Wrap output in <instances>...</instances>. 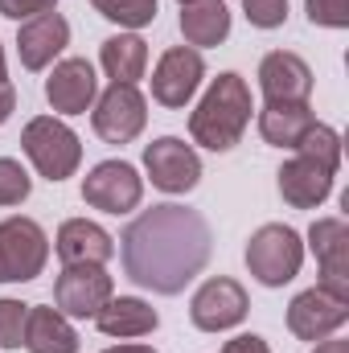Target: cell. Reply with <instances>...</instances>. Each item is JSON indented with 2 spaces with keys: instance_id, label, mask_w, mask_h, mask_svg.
Here are the masks:
<instances>
[{
  "instance_id": "25",
  "label": "cell",
  "mask_w": 349,
  "mask_h": 353,
  "mask_svg": "<svg viewBox=\"0 0 349 353\" xmlns=\"http://www.w3.org/2000/svg\"><path fill=\"white\" fill-rule=\"evenodd\" d=\"M25 321H29V304L21 300H0V350H21L25 341Z\"/></svg>"
},
{
  "instance_id": "12",
  "label": "cell",
  "mask_w": 349,
  "mask_h": 353,
  "mask_svg": "<svg viewBox=\"0 0 349 353\" xmlns=\"http://www.w3.org/2000/svg\"><path fill=\"white\" fill-rule=\"evenodd\" d=\"M144 169L152 176V185L161 193H189L197 181H201V161L197 152L177 140V136H161L144 148Z\"/></svg>"
},
{
  "instance_id": "15",
  "label": "cell",
  "mask_w": 349,
  "mask_h": 353,
  "mask_svg": "<svg viewBox=\"0 0 349 353\" xmlns=\"http://www.w3.org/2000/svg\"><path fill=\"white\" fill-rule=\"evenodd\" d=\"M46 99L54 111L62 115H87L99 99V79H94V66L87 58H66L54 66V74L46 79Z\"/></svg>"
},
{
  "instance_id": "27",
  "label": "cell",
  "mask_w": 349,
  "mask_h": 353,
  "mask_svg": "<svg viewBox=\"0 0 349 353\" xmlns=\"http://www.w3.org/2000/svg\"><path fill=\"white\" fill-rule=\"evenodd\" d=\"M308 21L321 29H346L349 25V0H304Z\"/></svg>"
},
{
  "instance_id": "33",
  "label": "cell",
  "mask_w": 349,
  "mask_h": 353,
  "mask_svg": "<svg viewBox=\"0 0 349 353\" xmlns=\"http://www.w3.org/2000/svg\"><path fill=\"white\" fill-rule=\"evenodd\" d=\"M12 83H8V70H4V46H0V90H8Z\"/></svg>"
},
{
  "instance_id": "17",
  "label": "cell",
  "mask_w": 349,
  "mask_h": 353,
  "mask_svg": "<svg viewBox=\"0 0 349 353\" xmlns=\"http://www.w3.org/2000/svg\"><path fill=\"white\" fill-rule=\"evenodd\" d=\"M66 46H70V25H66L62 12L33 17V21H25L21 33H17V54H21V66H25V70H46Z\"/></svg>"
},
{
  "instance_id": "31",
  "label": "cell",
  "mask_w": 349,
  "mask_h": 353,
  "mask_svg": "<svg viewBox=\"0 0 349 353\" xmlns=\"http://www.w3.org/2000/svg\"><path fill=\"white\" fill-rule=\"evenodd\" d=\"M312 353H349V341L346 337H325V341H317Z\"/></svg>"
},
{
  "instance_id": "26",
  "label": "cell",
  "mask_w": 349,
  "mask_h": 353,
  "mask_svg": "<svg viewBox=\"0 0 349 353\" xmlns=\"http://www.w3.org/2000/svg\"><path fill=\"white\" fill-rule=\"evenodd\" d=\"M29 193H33L29 173H25L12 157H0V205H21Z\"/></svg>"
},
{
  "instance_id": "2",
  "label": "cell",
  "mask_w": 349,
  "mask_h": 353,
  "mask_svg": "<svg viewBox=\"0 0 349 353\" xmlns=\"http://www.w3.org/2000/svg\"><path fill=\"white\" fill-rule=\"evenodd\" d=\"M251 111H255L251 107V87L243 83V74L226 70L206 87L201 103L193 107L189 136H193V144H201L210 152H230L243 140V132L251 123Z\"/></svg>"
},
{
  "instance_id": "22",
  "label": "cell",
  "mask_w": 349,
  "mask_h": 353,
  "mask_svg": "<svg viewBox=\"0 0 349 353\" xmlns=\"http://www.w3.org/2000/svg\"><path fill=\"white\" fill-rule=\"evenodd\" d=\"M317 123L308 103H267L259 111V136L271 148H296Z\"/></svg>"
},
{
  "instance_id": "3",
  "label": "cell",
  "mask_w": 349,
  "mask_h": 353,
  "mask_svg": "<svg viewBox=\"0 0 349 353\" xmlns=\"http://www.w3.org/2000/svg\"><path fill=\"white\" fill-rule=\"evenodd\" d=\"M21 148H25V157L33 161V169L46 176V181H66V176L79 173V165H83V144H79V136L62 123V119H54V115H37V119H29L25 123V132H21Z\"/></svg>"
},
{
  "instance_id": "34",
  "label": "cell",
  "mask_w": 349,
  "mask_h": 353,
  "mask_svg": "<svg viewBox=\"0 0 349 353\" xmlns=\"http://www.w3.org/2000/svg\"><path fill=\"white\" fill-rule=\"evenodd\" d=\"M181 4H189V0H181Z\"/></svg>"
},
{
  "instance_id": "24",
  "label": "cell",
  "mask_w": 349,
  "mask_h": 353,
  "mask_svg": "<svg viewBox=\"0 0 349 353\" xmlns=\"http://www.w3.org/2000/svg\"><path fill=\"white\" fill-rule=\"evenodd\" d=\"M99 17L123 25V29H144L157 21V0H90Z\"/></svg>"
},
{
  "instance_id": "9",
  "label": "cell",
  "mask_w": 349,
  "mask_h": 353,
  "mask_svg": "<svg viewBox=\"0 0 349 353\" xmlns=\"http://www.w3.org/2000/svg\"><path fill=\"white\" fill-rule=\"evenodd\" d=\"M349 321V296L329 288H308L288 304V329L300 341H325Z\"/></svg>"
},
{
  "instance_id": "7",
  "label": "cell",
  "mask_w": 349,
  "mask_h": 353,
  "mask_svg": "<svg viewBox=\"0 0 349 353\" xmlns=\"http://www.w3.org/2000/svg\"><path fill=\"white\" fill-rule=\"evenodd\" d=\"M247 312H251L247 288H243L239 279H230V275L206 279V283L193 292V300H189V321H193V329H201V333H226V329L243 325Z\"/></svg>"
},
{
  "instance_id": "21",
  "label": "cell",
  "mask_w": 349,
  "mask_h": 353,
  "mask_svg": "<svg viewBox=\"0 0 349 353\" xmlns=\"http://www.w3.org/2000/svg\"><path fill=\"white\" fill-rule=\"evenodd\" d=\"M181 33L193 50L222 46L230 37V8L222 0H189L181 4Z\"/></svg>"
},
{
  "instance_id": "6",
  "label": "cell",
  "mask_w": 349,
  "mask_h": 353,
  "mask_svg": "<svg viewBox=\"0 0 349 353\" xmlns=\"http://www.w3.org/2000/svg\"><path fill=\"white\" fill-rule=\"evenodd\" d=\"M148 123V103L144 94L128 83H111L94 99V111H90V128L103 144H132Z\"/></svg>"
},
{
  "instance_id": "1",
  "label": "cell",
  "mask_w": 349,
  "mask_h": 353,
  "mask_svg": "<svg viewBox=\"0 0 349 353\" xmlns=\"http://www.w3.org/2000/svg\"><path fill=\"white\" fill-rule=\"evenodd\" d=\"M214 255V230L201 210L189 205H152L128 222L119 234L123 275L157 296H177L193 283Z\"/></svg>"
},
{
  "instance_id": "29",
  "label": "cell",
  "mask_w": 349,
  "mask_h": 353,
  "mask_svg": "<svg viewBox=\"0 0 349 353\" xmlns=\"http://www.w3.org/2000/svg\"><path fill=\"white\" fill-rule=\"evenodd\" d=\"M46 12H58L54 0H0V17H8V21H33Z\"/></svg>"
},
{
  "instance_id": "28",
  "label": "cell",
  "mask_w": 349,
  "mask_h": 353,
  "mask_svg": "<svg viewBox=\"0 0 349 353\" xmlns=\"http://www.w3.org/2000/svg\"><path fill=\"white\" fill-rule=\"evenodd\" d=\"M243 12L255 29H279L288 21V0H243Z\"/></svg>"
},
{
  "instance_id": "11",
  "label": "cell",
  "mask_w": 349,
  "mask_h": 353,
  "mask_svg": "<svg viewBox=\"0 0 349 353\" xmlns=\"http://www.w3.org/2000/svg\"><path fill=\"white\" fill-rule=\"evenodd\" d=\"M201 79H206L201 54H197L193 46H173V50L161 54V62H157V70H152V99H157L161 107H169V111H181V107L197 94Z\"/></svg>"
},
{
  "instance_id": "23",
  "label": "cell",
  "mask_w": 349,
  "mask_h": 353,
  "mask_svg": "<svg viewBox=\"0 0 349 353\" xmlns=\"http://www.w3.org/2000/svg\"><path fill=\"white\" fill-rule=\"evenodd\" d=\"M99 62L111 83L136 87V79H144V66H148V41L136 33H115L99 46Z\"/></svg>"
},
{
  "instance_id": "18",
  "label": "cell",
  "mask_w": 349,
  "mask_h": 353,
  "mask_svg": "<svg viewBox=\"0 0 349 353\" xmlns=\"http://www.w3.org/2000/svg\"><path fill=\"white\" fill-rule=\"evenodd\" d=\"M54 251L66 267L74 263H94L103 267L111 255H115V239L99 226V222H87V218H70L58 226V239H54Z\"/></svg>"
},
{
  "instance_id": "20",
  "label": "cell",
  "mask_w": 349,
  "mask_h": 353,
  "mask_svg": "<svg viewBox=\"0 0 349 353\" xmlns=\"http://www.w3.org/2000/svg\"><path fill=\"white\" fill-rule=\"evenodd\" d=\"M29 353H79V333L70 325V316H62L58 308L46 304H29V321H25V341Z\"/></svg>"
},
{
  "instance_id": "19",
  "label": "cell",
  "mask_w": 349,
  "mask_h": 353,
  "mask_svg": "<svg viewBox=\"0 0 349 353\" xmlns=\"http://www.w3.org/2000/svg\"><path fill=\"white\" fill-rule=\"evenodd\" d=\"M157 325H161L157 308L140 296H111L94 312V329L103 337H148Z\"/></svg>"
},
{
  "instance_id": "13",
  "label": "cell",
  "mask_w": 349,
  "mask_h": 353,
  "mask_svg": "<svg viewBox=\"0 0 349 353\" xmlns=\"http://www.w3.org/2000/svg\"><path fill=\"white\" fill-rule=\"evenodd\" d=\"M333 176H337V165H329L321 157H308V152H296L279 169V197L292 210H317L333 193Z\"/></svg>"
},
{
  "instance_id": "10",
  "label": "cell",
  "mask_w": 349,
  "mask_h": 353,
  "mask_svg": "<svg viewBox=\"0 0 349 353\" xmlns=\"http://www.w3.org/2000/svg\"><path fill=\"white\" fill-rule=\"evenodd\" d=\"M140 197H144V176L128 161H103L83 181V201L103 214H128L140 205Z\"/></svg>"
},
{
  "instance_id": "30",
  "label": "cell",
  "mask_w": 349,
  "mask_h": 353,
  "mask_svg": "<svg viewBox=\"0 0 349 353\" xmlns=\"http://www.w3.org/2000/svg\"><path fill=\"white\" fill-rule=\"evenodd\" d=\"M218 353H271V345L263 341L259 333H243V337H235V341H226Z\"/></svg>"
},
{
  "instance_id": "4",
  "label": "cell",
  "mask_w": 349,
  "mask_h": 353,
  "mask_svg": "<svg viewBox=\"0 0 349 353\" xmlns=\"http://www.w3.org/2000/svg\"><path fill=\"white\" fill-rule=\"evenodd\" d=\"M247 267H251V275L259 279L263 288L292 283L300 275V267H304V243H300V234L292 226H283V222L259 226L251 234V243H247Z\"/></svg>"
},
{
  "instance_id": "32",
  "label": "cell",
  "mask_w": 349,
  "mask_h": 353,
  "mask_svg": "<svg viewBox=\"0 0 349 353\" xmlns=\"http://www.w3.org/2000/svg\"><path fill=\"white\" fill-rule=\"evenodd\" d=\"M103 353H157L152 345H111V350H103Z\"/></svg>"
},
{
  "instance_id": "8",
  "label": "cell",
  "mask_w": 349,
  "mask_h": 353,
  "mask_svg": "<svg viewBox=\"0 0 349 353\" xmlns=\"http://www.w3.org/2000/svg\"><path fill=\"white\" fill-rule=\"evenodd\" d=\"M115 296V283L103 267L94 263H74L66 267L58 279H54V308L62 316H74V321H94V312Z\"/></svg>"
},
{
  "instance_id": "14",
  "label": "cell",
  "mask_w": 349,
  "mask_h": 353,
  "mask_svg": "<svg viewBox=\"0 0 349 353\" xmlns=\"http://www.w3.org/2000/svg\"><path fill=\"white\" fill-rule=\"evenodd\" d=\"M308 247L321 267V288L349 296V226L346 218H317L308 226Z\"/></svg>"
},
{
  "instance_id": "5",
  "label": "cell",
  "mask_w": 349,
  "mask_h": 353,
  "mask_svg": "<svg viewBox=\"0 0 349 353\" xmlns=\"http://www.w3.org/2000/svg\"><path fill=\"white\" fill-rule=\"evenodd\" d=\"M50 239L33 218L0 222V283H29L46 271Z\"/></svg>"
},
{
  "instance_id": "16",
  "label": "cell",
  "mask_w": 349,
  "mask_h": 353,
  "mask_svg": "<svg viewBox=\"0 0 349 353\" xmlns=\"http://www.w3.org/2000/svg\"><path fill=\"white\" fill-rule=\"evenodd\" d=\"M259 90L267 103H308L312 70L292 50H271L259 62Z\"/></svg>"
}]
</instances>
